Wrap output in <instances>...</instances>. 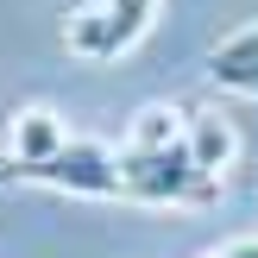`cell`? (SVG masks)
<instances>
[{
  "instance_id": "cell-3",
  "label": "cell",
  "mask_w": 258,
  "mask_h": 258,
  "mask_svg": "<svg viewBox=\"0 0 258 258\" xmlns=\"http://www.w3.org/2000/svg\"><path fill=\"white\" fill-rule=\"evenodd\" d=\"M158 19V0H95L70 19V50L76 57H120Z\"/></svg>"
},
{
  "instance_id": "cell-5",
  "label": "cell",
  "mask_w": 258,
  "mask_h": 258,
  "mask_svg": "<svg viewBox=\"0 0 258 258\" xmlns=\"http://www.w3.org/2000/svg\"><path fill=\"white\" fill-rule=\"evenodd\" d=\"M183 139H189V158H196V170L221 183L227 164H233V126H227L221 113H208V107H189V113H183Z\"/></svg>"
},
{
  "instance_id": "cell-7",
  "label": "cell",
  "mask_w": 258,
  "mask_h": 258,
  "mask_svg": "<svg viewBox=\"0 0 258 258\" xmlns=\"http://www.w3.org/2000/svg\"><path fill=\"white\" fill-rule=\"evenodd\" d=\"M183 139V113L176 107H139L133 126H126V151H158Z\"/></svg>"
},
{
  "instance_id": "cell-4",
  "label": "cell",
  "mask_w": 258,
  "mask_h": 258,
  "mask_svg": "<svg viewBox=\"0 0 258 258\" xmlns=\"http://www.w3.org/2000/svg\"><path fill=\"white\" fill-rule=\"evenodd\" d=\"M208 76H214L221 88H233V95L258 101V19H252V25H239V32L227 38V44H214Z\"/></svg>"
},
{
  "instance_id": "cell-1",
  "label": "cell",
  "mask_w": 258,
  "mask_h": 258,
  "mask_svg": "<svg viewBox=\"0 0 258 258\" xmlns=\"http://www.w3.org/2000/svg\"><path fill=\"white\" fill-rule=\"evenodd\" d=\"M120 189L126 202H170V208H208V202H221V183L214 176L196 170V158H189V139H176V145H158V151H126L120 145Z\"/></svg>"
},
{
  "instance_id": "cell-6",
  "label": "cell",
  "mask_w": 258,
  "mask_h": 258,
  "mask_svg": "<svg viewBox=\"0 0 258 258\" xmlns=\"http://www.w3.org/2000/svg\"><path fill=\"white\" fill-rule=\"evenodd\" d=\"M63 139H70V126H63L50 107H25V113H13V151H7V164H13V170H25V164L50 158Z\"/></svg>"
},
{
  "instance_id": "cell-2",
  "label": "cell",
  "mask_w": 258,
  "mask_h": 258,
  "mask_svg": "<svg viewBox=\"0 0 258 258\" xmlns=\"http://www.w3.org/2000/svg\"><path fill=\"white\" fill-rule=\"evenodd\" d=\"M13 183H50V189H70V196H101V202L120 196L126 202V189H120V145L82 139V133H70L50 158L13 170Z\"/></svg>"
}]
</instances>
